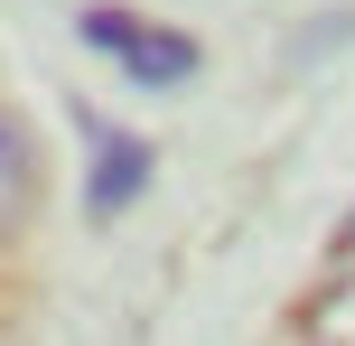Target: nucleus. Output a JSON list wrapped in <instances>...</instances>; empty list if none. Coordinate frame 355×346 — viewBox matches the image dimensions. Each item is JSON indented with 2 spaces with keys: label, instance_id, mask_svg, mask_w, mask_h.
Instances as JSON below:
<instances>
[{
  "label": "nucleus",
  "instance_id": "f257e3e1",
  "mask_svg": "<svg viewBox=\"0 0 355 346\" xmlns=\"http://www.w3.org/2000/svg\"><path fill=\"white\" fill-rule=\"evenodd\" d=\"M75 28H85V47H94V56H112L131 85H187V75L206 66V47H196L187 28L141 19V10H85Z\"/></svg>",
  "mask_w": 355,
  "mask_h": 346
},
{
  "label": "nucleus",
  "instance_id": "f03ea898",
  "mask_svg": "<svg viewBox=\"0 0 355 346\" xmlns=\"http://www.w3.org/2000/svg\"><path fill=\"white\" fill-rule=\"evenodd\" d=\"M85 141H94V168H85V216L94 225H112V216H131V206L150 197V141L141 131H112V122H85Z\"/></svg>",
  "mask_w": 355,
  "mask_h": 346
},
{
  "label": "nucleus",
  "instance_id": "7ed1b4c3",
  "mask_svg": "<svg viewBox=\"0 0 355 346\" xmlns=\"http://www.w3.org/2000/svg\"><path fill=\"white\" fill-rule=\"evenodd\" d=\"M37 206V141L19 112H0V243L19 234V216Z\"/></svg>",
  "mask_w": 355,
  "mask_h": 346
},
{
  "label": "nucleus",
  "instance_id": "20e7f679",
  "mask_svg": "<svg viewBox=\"0 0 355 346\" xmlns=\"http://www.w3.org/2000/svg\"><path fill=\"white\" fill-rule=\"evenodd\" d=\"M300 346H355V272H337V281L300 309Z\"/></svg>",
  "mask_w": 355,
  "mask_h": 346
}]
</instances>
